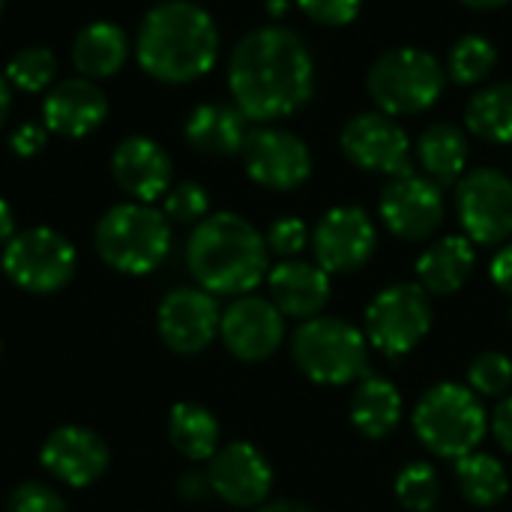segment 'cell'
I'll use <instances>...</instances> for the list:
<instances>
[{
  "mask_svg": "<svg viewBox=\"0 0 512 512\" xmlns=\"http://www.w3.org/2000/svg\"><path fill=\"white\" fill-rule=\"evenodd\" d=\"M228 87L246 120H282L312 99L315 57L294 30L279 24L258 27L234 45Z\"/></svg>",
  "mask_w": 512,
  "mask_h": 512,
  "instance_id": "6da1fadb",
  "label": "cell"
},
{
  "mask_svg": "<svg viewBox=\"0 0 512 512\" xmlns=\"http://www.w3.org/2000/svg\"><path fill=\"white\" fill-rule=\"evenodd\" d=\"M138 63L165 84H189L207 75L219 57V30L213 15L192 0L156 3L138 30Z\"/></svg>",
  "mask_w": 512,
  "mask_h": 512,
  "instance_id": "7a4b0ae2",
  "label": "cell"
},
{
  "mask_svg": "<svg viewBox=\"0 0 512 512\" xmlns=\"http://www.w3.org/2000/svg\"><path fill=\"white\" fill-rule=\"evenodd\" d=\"M186 264L210 294H249L270 273V249L249 219L213 213L195 225L186 243Z\"/></svg>",
  "mask_w": 512,
  "mask_h": 512,
  "instance_id": "3957f363",
  "label": "cell"
},
{
  "mask_svg": "<svg viewBox=\"0 0 512 512\" xmlns=\"http://www.w3.org/2000/svg\"><path fill=\"white\" fill-rule=\"evenodd\" d=\"M99 258L129 276L153 273L171 252L168 216L150 204H117L96 225Z\"/></svg>",
  "mask_w": 512,
  "mask_h": 512,
  "instance_id": "277c9868",
  "label": "cell"
},
{
  "mask_svg": "<svg viewBox=\"0 0 512 512\" xmlns=\"http://www.w3.org/2000/svg\"><path fill=\"white\" fill-rule=\"evenodd\" d=\"M489 417L474 390L444 381L423 393L414 408V432L441 459H462L486 438Z\"/></svg>",
  "mask_w": 512,
  "mask_h": 512,
  "instance_id": "5b68a950",
  "label": "cell"
},
{
  "mask_svg": "<svg viewBox=\"0 0 512 512\" xmlns=\"http://www.w3.org/2000/svg\"><path fill=\"white\" fill-rule=\"evenodd\" d=\"M444 84L447 72L441 60L417 45L384 51L366 75L372 102L390 117L429 111L441 99Z\"/></svg>",
  "mask_w": 512,
  "mask_h": 512,
  "instance_id": "8992f818",
  "label": "cell"
},
{
  "mask_svg": "<svg viewBox=\"0 0 512 512\" xmlns=\"http://www.w3.org/2000/svg\"><path fill=\"white\" fill-rule=\"evenodd\" d=\"M291 354L309 381L327 387L351 384L369 372V342L342 318L315 315L303 321L291 339Z\"/></svg>",
  "mask_w": 512,
  "mask_h": 512,
  "instance_id": "52a82bcc",
  "label": "cell"
},
{
  "mask_svg": "<svg viewBox=\"0 0 512 512\" xmlns=\"http://www.w3.org/2000/svg\"><path fill=\"white\" fill-rule=\"evenodd\" d=\"M432 330V303L423 285L399 282L366 306V336L387 357L411 354Z\"/></svg>",
  "mask_w": 512,
  "mask_h": 512,
  "instance_id": "ba28073f",
  "label": "cell"
},
{
  "mask_svg": "<svg viewBox=\"0 0 512 512\" xmlns=\"http://www.w3.org/2000/svg\"><path fill=\"white\" fill-rule=\"evenodd\" d=\"M75 246L54 228H27L3 246V273L30 294L60 291L75 273Z\"/></svg>",
  "mask_w": 512,
  "mask_h": 512,
  "instance_id": "9c48e42d",
  "label": "cell"
},
{
  "mask_svg": "<svg viewBox=\"0 0 512 512\" xmlns=\"http://www.w3.org/2000/svg\"><path fill=\"white\" fill-rule=\"evenodd\" d=\"M456 213L471 243H507L512 237V177L498 168L468 171L456 183Z\"/></svg>",
  "mask_w": 512,
  "mask_h": 512,
  "instance_id": "30bf717a",
  "label": "cell"
},
{
  "mask_svg": "<svg viewBox=\"0 0 512 512\" xmlns=\"http://www.w3.org/2000/svg\"><path fill=\"white\" fill-rule=\"evenodd\" d=\"M240 153L246 174L264 189L291 192L312 177V153L306 141L288 129L261 126L246 135Z\"/></svg>",
  "mask_w": 512,
  "mask_h": 512,
  "instance_id": "8fae6325",
  "label": "cell"
},
{
  "mask_svg": "<svg viewBox=\"0 0 512 512\" xmlns=\"http://www.w3.org/2000/svg\"><path fill=\"white\" fill-rule=\"evenodd\" d=\"M342 153L360 171L399 177L411 171V138L408 132L384 111H366L345 123Z\"/></svg>",
  "mask_w": 512,
  "mask_h": 512,
  "instance_id": "7c38bea8",
  "label": "cell"
},
{
  "mask_svg": "<svg viewBox=\"0 0 512 512\" xmlns=\"http://www.w3.org/2000/svg\"><path fill=\"white\" fill-rule=\"evenodd\" d=\"M381 219L384 225L408 243L432 237L444 222V195L426 174H399L381 189Z\"/></svg>",
  "mask_w": 512,
  "mask_h": 512,
  "instance_id": "4fadbf2b",
  "label": "cell"
},
{
  "mask_svg": "<svg viewBox=\"0 0 512 512\" xmlns=\"http://www.w3.org/2000/svg\"><path fill=\"white\" fill-rule=\"evenodd\" d=\"M375 225L363 207L342 204L321 216L312 231V249L327 273H357L375 255Z\"/></svg>",
  "mask_w": 512,
  "mask_h": 512,
  "instance_id": "5bb4252c",
  "label": "cell"
},
{
  "mask_svg": "<svg viewBox=\"0 0 512 512\" xmlns=\"http://www.w3.org/2000/svg\"><path fill=\"white\" fill-rule=\"evenodd\" d=\"M222 315L210 291L204 288H177L171 291L156 312V327L162 342L177 354L204 351L219 333Z\"/></svg>",
  "mask_w": 512,
  "mask_h": 512,
  "instance_id": "9a60e30c",
  "label": "cell"
},
{
  "mask_svg": "<svg viewBox=\"0 0 512 512\" xmlns=\"http://www.w3.org/2000/svg\"><path fill=\"white\" fill-rule=\"evenodd\" d=\"M219 333L234 357L246 363H261L279 351L285 339V315L276 309L273 300L240 297L225 309Z\"/></svg>",
  "mask_w": 512,
  "mask_h": 512,
  "instance_id": "2e32d148",
  "label": "cell"
},
{
  "mask_svg": "<svg viewBox=\"0 0 512 512\" xmlns=\"http://www.w3.org/2000/svg\"><path fill=\"white\" fill-rule=\"evenodd\" d=\"M213 495L231 507H258L273 486V471L264 453L246 441H234L210 459L207 471Z\"/></svg>",
  "mask_w": 512,
  "mask_h": 512,
  "instance_id": "e0dca14e",
  "label": "cell"
},
{
  "mask_svg": "<svg viewBox=\"0 0 512 512\" xmlns=\"http://www.w3.org/2000/svg\"><path fill=\"white\" fill-rule=\"evenodd\" d=\"M39 459L54 480H60L72 489H84L105 474L108 447L96 432H90L84 426H63L48 435Z\"/></svg>",
  "mask_w": 512,
  "mask_h": 512,
  "instance_id": "ac0fdd59",
  "label": "cell"
},
{
  "mask_svg": "<svg viewBox=\"0 0 512 512\" xmlns=\"http://www.w3.org/2000/svg\"><path fill=\"white\" fill-rule=\"evenodd\" d=\"M111 174L138 204H150L171 189V159L153 138L132 135L120 141L111 156Z\"/></svg>",
  "mask_w": 512,
  "mask_h": 512,
  "instance_id": "d6986e66",
  "label": "cell"
},
{
  "mask_svg": "<svg viewBox=\"0 0 512 512\" xmlns=\"http://www.w3.org/2000/svg\"><path fill=\"white\" fill-rule=\"evenodd\" d=\"M42 114L48 132L60 138H84L102 126L108 99L90 78H69L45 96Z\"/></svg>",
  "mask_w": 512,
  "mask_h": 512,
  "instance_id": "ffe728a7",
  "label": "cell"
},
{
  "mask_svg": "<svg viewBox=\"0 0 512 512\" xmlns=\"http://www.w3.org/2000/svg\"><path fill=\"white\" fill-rule=\"evenodd\" d=\"M273 303L282 315L291 318H315L330 300V273L321 264H309L300 258H288L276 264L267 276Z\"/></svg>",
  "mask_w": 512,
  "mask_h": 512,
  "instance_id": "44dd1931",
  "label": "cell"
},
{
  "mask_svg": "<svg viewBox=\"0 0 512 512\" xmlns=\"http://www.w3.org/2000/svg\"><path fill=\"white\" fill-rule=\"evenodd\" d=\"M477 267V249L468 237L450 234L432 243L420 258H417V279L426 294H456L474 273Z\"/></svg>",
  "mask_w": 512,
  "mask_h": 512,
  "instance_id": "7402d4cb",
  "label": "cell"
},
{
  "mask_svg": "<svg viewBox=\"0 0 512 512\" xmlns=\"http://www.w3.org/2000/svg\"><path fill=\"white\" fill-rule=\"evenodd\" d=\"M186 141L198 153L207 156H234L246 144V117L240 114L237 105H222V102H204L192 108L186 117Z\"/></svg>",
  "mask_w": 512,
  "mask_h": 512,
  "instance_id": "603a6c76",
  "label": "cell"
},
{
  "mask_svg": "<svg viewBox=\"0 0 512 512\" xmlns=\"http://www.w3.org/2000/svg\"><path fill=\"white\" fill-rule=\"evenodd\" d=\"M126 57H129V39L111 21L87 24L72 42V63L81 72V78H90V81L120 72Z\"/></svg>",
  "mask_w": 512,
  "mask_h": 512,
  "instance_id": "cb8c5ba5",
  "label": "cell"
},
{
  "mask_svg": "<svg viewBox=\"0 0 512 512\" xmlns=\"http://www.w3.org/2000/svg\"><path fill=\"white\" fill-rule=\"evenodd\" d=\"M417 159L429 180L438 186H453L465 177L468 135L453 123H432L417 141Z\"/></svg>",
  "mask_w": 512,
  "mask_h": 512,
  "instance_id": "d4e9b609",
  "label": "cell"
},
{
  "mask_svg": "<svg viewBox=\"0 0 512 512\" xmlns=\"http://www.w3.org/2000/svg\"><path fill=\"white\" fill-rule=\"evenodd\" d=\"M399 420H402V396L396 384H390L387 378H363L351 396L354 429L369 441H381L399 426Z\"/></svg>",
  "mask_w": 512,
  "mask_h": 512,
  "instance_id": "484cf974",
  "label": "cell"
},
{
  "mask_svg": "<svg viewBox=\"0 0 512 512\" xmlns=\"http://www.w3.org/2000/svg\"><path fill=\"white\" fill-rule=\"evenodd\" d=\"M168 438L174 450L189 462H204L219 453V423L207 408L195 402H180L171 408Z\"/></svg>",
  "mask_w": 512,
  "mask_h": 512,
  "instance_id": "4316f807",
  "label": "cell"
},
{
  "mask_svg": "<svg viewBox=\"0 0 512 512\" xmlns=\"http://www.w3.org/2000/svg\"><path fill=\"white\" fill-rule=\"evenodd\" d=\"M468 132L492 141V144H512V81H498L477 90L465 108Z\"/></svg>",
  "mask_w": 512,
  "mask_h": 512,
  "instance_id": "83f0119b",
  "label": "cell"
},
{
  "mask_svg": "<svg viewBox=\"0 0 512 512\" xmlns=\"http://www.w3.org/2000/svg\"><path fill=\"white\" fill-rule=\"evenodd\" d=\"M456 483L462 498L471 507H495L507 498L510 492V474L507 468L489 456V453H468L462 459H456Z\"/></svg>",
  "mask_w": 512,
  "mask_h": 512,
  "instance_id": "f1b7e54d",
  "label": "cell"
},
{
  "mask_svg": "<svg viewBox=\"0 0 512 512\" xmlns=\"http://www.w3.org/2000/svg\"><path fill=\"white\" fill-rule=\"evenodd\" d=\"M498 66V48L492 45V39L480 36V33H465L447 57V75L459 84V87H474L483 84Z\"/></svg>",
  "mask_w": 512,
  "mask_h": 512,
  "instance_id": "f546056e",
  "label": "cell"
},
{
  "mask_svg": "<svg viewBox=\"0 0 512 512\" xmlns=\"http://www.w3.org/2000/svg\"><path fill=\"white\" fill-rule=\"evenodd\" d=\"M393 492L408 512H435L441 501V477L429 462H408L396 474Z\"/></svg>",
  "mask_w": 512,
  "mask_h": 512,
  "instance_id": "4dcf8cb0",
  "label": "cell"
},
{
  "mask_svg": "<svg viewBox=\"0 0 512 512\" xmlns=\"http://www.w3.org/2000/svg\"><path fill=\"white\" fill-rule=\"evenodd\" d=\"M57 72V57L48 48H21L18 54H12V60L6 63V81L15 90L24 93H39L54 81Z\"/></svg>",
  "mask_w": 512,
  "mask_h": 512,
  "instance_id": "1f68e13d",
  "label": "cell"
},
{
  "mask_svg": "<svg viewBox=\"0 0 512 512\" xmlns=\"http://www.w3.org/2000/svg\"><path fill=\"white\" fill-rule=\"evenodd\" d=\"M471 390L489 399H504L512 387V360L501 351H483L468 366Z\"/></svg>",
  "mask_w": 512,
  "mask_h": 512,
  "instance_id": "d6a6232c",
  "label": "cell"
},
{
  "mask_svg": "<svg viewBox=\"0 0 512 512\" xmlns=\"http://www.w3.org/2000/svg\"><path fill=\"white\" fill-rule=\"evenodd\" d=\"M207 210H210V198H207V189L201 183H180L174 189H168L165 195V216L171 222H180V225H192V222H201L207 219Z\"/></svg>",
  "mask_w": 512,
  "mask_h": 512,
  "instance_id": "836d02e7",
  "label": "cell"
},
{
  "mask_svg": "<svg viewBox=\"0 0 512 512\" xmlns=\"http://www.w3.org/2000/svg\"><path fill=\"white\" fill-rule=\"evenodd\" d=\"M297 6L321 27H345L363 12V0H297Z\"/></svg>",
  "mask_w": 512,
  "mask_h": 512,
  "instance_id": "e575fe53",
  "label": "cell"
},
{
  "mask_svg": "<svg viewBox=\"0 0 512 512\" xmlns=\"http://www.w3.org/2000/svg\"><path fill=\"white\" fill-rule=\"evenodd\" d=\"M264 240H267V249H270V252H276V255H282V258L288 261V258H297V255L306 249V243H309V228H306L303 219L285 216V219H276V222L270 225V231H267Z\"/></svg>",
  "mask_w": 512,
  "mask_h": 512,
  "instance_id": "d590c367",
  "label": "cell"
},
{
  "mask_svg": "<svg viewBox=\"0 0 512 512\" xmlns=\"http://www.w3.org/2000/svg\"><path fill=\"white\" fill-rule=\"evenodd\" d=\"M6 512H66V504L54 489L42 483H27L12 492Z\"/></svg>",
  "mask_w": 512,
  "mask_h": 512,
  "instance_id": "8d00e7d4",
  "label": "cell"
},
{
  "mask_svg": "<svg viewBox=\"0 0 512 512\" xmlns=\"http://www.w3.org/2000/svg\"><path fill=\"white\" fill-rule=\"evenodd\" d=\"M9 147H12L15 156H24V159L27 156H36L45 147V129L39 123H24L21 129H15Z\"/></svg>",
  "mask_w": 512,
  "mask_h": 512,
  "instance_id": "74e56055",
  "label": "cell"
},
{
  "mask_svg": "<svg viewBox=\"0 0 512 512\" xmlns=\"http://www.w3.org/2000/svg\"><path fill=\"white\" fill-rule=\"evenodd\" d=\"M492 435L501 444V450L512 456V396H507L495 408V414H492Z\"/></svg>",
  "mask_w": 512,
  "mask_h": 512,
  "instance_id": "f35d334b",
  "label": "cell"
},
{
  "mask_svg": "<svg viewBox=\"0 0 512 512\" xmlns=\"http://www.w3.org/2000/svg\"><path fill=\"white\" fill-rule=\"evenodd\" d=\"M492 282L512 297V243H507L495 258H492Z\"/></svg>",
  "mask_w": 512,
  "mask_h": 512,
  "instance_id": "ab89813d",
  "label": "cell"
},
{
  "mask_svg": "<svg viewBox=\"0 0 512 512\" xmlns=\"http://www.w3.org/2000/svg\"><path fill=\"white\" fill-rule=\"evenodd\" d=\"M180 492H183L186 498L198 501V498H204V495L213 492V489H210V480H207V477H201V474H186V477L180 480Z\"/></svg>",
  "mask_w": 512,
  "mask_h": 512,
  "instance_id": "60d3db41",
  "label": "cell"
},
{
  "mask_svg": "<svg viewBox=\"0 0 512 512\" xmlns=\"http://www.w3.org/2000/svg\"><path fill=\"white\" fill-rule=\"evenodd\" d=\"M15 237V216L12 207L0 198V246H6Z\"/></svg>",
  "mask_w": 512,
  "mask_h": 512,
  "instance_id": "b9f144b4",
  "label": "cell"
},
{
  "mask_svg": "<svg viewBox=\"0 0 512 512\" xmlns=\"http://www.w3.org/2000/svg\"><path fill=\"white\" fill-rule=\"evenodd\" d=\"M255 512H312L306 504H297V501H273V504H264Z\"/></svg>",
  "mask_w": 512,
  "mask_h": 512,
  "instance_id": "7bdbcfd3",
  "label": "cell"
},
{
  "mask_svg": "<svg viewBox=\"0 0 512 512\" xmlns=\"http://www.w3.org/2000/svg\"><path fill=\"white\" fill-rule=\"evenodd\" d=\"M12 87H9V81H6V75H0V126H3V120L9 117V108H12V93H9Z\"/></svg>",
  "mask_w": 512,
  "mask_h": 512,
  "instance_id": "ee69618b",
  "label": "cell"
},
{
  "mask_svg": "<svg viewBox=\"0 0 512 512\" xmlns=\"http://www.w3.org/2000/svg\"><path fill=\"white\" fill-rule=\"evenodd\" d=\"M465 6H471V9H480V12H486V9H498V6H504L507 0H462Z\"/></svg>",
  "mask_w": 512,
  "mask_h": 512,
  "instance_id": "f6af8a7d",
  "label": "cell"
},
{
  "mask_svg": "<svg viewBox=\"0 0 512 512\" xmlns=\"http://www.w3.org/2000/svg\"><path fill=\"white\" fill-rule=\"evenodd\" d=\"M267 12H270L273 18H282V15L288 12V0H267Z\"/></svg>",
  "mask_w": 512,
  "mask_h": 512,
  "instance_id": "bcb514c9",
  "label": "cell"
},
{
  "mask_svg": "<svg viewBox=\"0 0 512 512\" xmlns=\"http://www.w3.org/2000/svg\"><path fill=\"white\" fill-rule=\"evenodd\" d=\"M0 9H3V0H0Z\"/></svg>",
  "mask_w": 512,
  "mask_h": 512,
  "instance_id": "7dc6e473",
  "label": "cell"
},
{
  "mask_svg": "<svg viewBox=\"0 0 512 512\" xmlns=\"http://www.w3.org/2000/svg\"><path fill=\"white\" fill-rule=\"evenodd\" d=\"M510 321H512V315H510Z\"/></svg>",
  "mask_w": 512,
  "mask_h": 512,
  "instance_id": "c3c4849f",
  "label": "cell"
}]
</instances>
